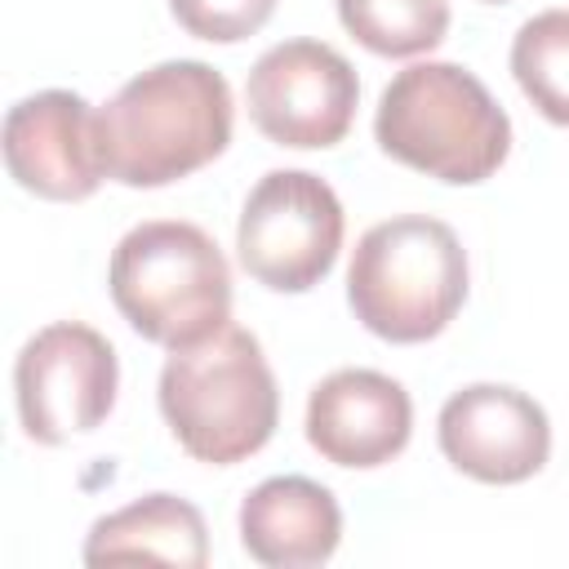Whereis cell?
<instances>
[{"mask_svg": "<svg viewBox=\"0 0 569 569\" xmlns=\"http://www.w3.org/2000/svg\"><path fill=\"white\" fill-rule=\"evenodd\" d=\"M231 84L196 58H173L138 71L98 111L102 169L120 187H169L231 142Z\"/></svg>", "mask_w": 569, "mask_h": 569, "instance_id": "6da1fadb", "label": "cell"}, {"mask_svg": "<svg viewBox=\"0 0 569 569\" xmlns=\"http://www.w3.org/2000/svg\"><path fill=\"white\" fill-rule=\"evenodd\" d=\"M373 138L405 169L476 187L507 160L511 120L476 71L458 62H409L378 98Z\"/></svg>", "mask_w": 569, "mask_h": 569, "instance_id": "7a4b0ae2", "label": "cell"}, {"mask_svg": "<svg viewBox=\"0 0 569 569\" xmlns=\"http://www.w3.org/2000/svg\"><path fill=\"white\" fill-rule=\"evenodd\" d=\"M156 396L173 440L209 467L253 458L280 422L276 373L258 338L231 320L218 333L169 351Z\"/></svg>", "mask_w": 569, "mask_h": 569, "instance_id": "3957f363", "label": "cell"}, {"mask_svg": "<svg viewBox=\"0 0 569 569\" xmlns=\"http://www.w3.org/2000/svg\"><path fill=\"white\" fill-rule=\"evenodd\" d=\"M116 311L156 347H191L231 320V267L218 240L178 218L138 222L107 267Z\"/></svg>", "mask_w": 569, "mask_h": 569, "instance_id": "277c9868", "label": "cell"}, {"mask_svg": "<svg viewBox=\"0 0 569 569\" xmlns=\"http://www.w3.org/2000/svg\"><path fill=\"white\" fill-rule=\"evenodd\" d=\"M347 302L382 342H427L453 325L467 302V249L431 213L373 222L347 267Z\"/></svg>", "mask_w": 569, "mask_h": 569, "instance_id": "5b68a950", "label": "cell"}, {"mask_svg": "<svg viewBox=\"0 0 569 569\" xmlns=\"http://www.w3.org/2000/svg\"><path fill=\"white\" fill-rule=\"evenodd\" d=\"M342 200L307 169H271L249 191L236 222L240 267L271 293L316 289L342 249Z\"/></svg>", "mask_w": 569, "mask_h": 569, "instance_id": "8992f818", "label": "cell"}, {"mask_svg": "<svg viewBox=\"0 0 569 569\" xmlns=\"http://www.w3.org/2000/svg\"><path fill=\"white\" fill-rule=\"evenodd\" d=\"M120 391V360L116 347L80 325L53 320L31 333L13 360V400L27 440L36 445H67L107 422Z\"/></svg>", "mask_w": 569, "mask_h": 569, "instance_id": "52a82bcc", "label": "cell"}, {"mask_svg": "<svg viewBox=\"0 0 569 569\" xmlns=\"http://www.w3.org/2000/svg\"><path fill=\"white\" fill-rule=\"evenodd\" d=\"M244 102L253 129L276 147L325 151L347 138L360 102V80L333 44L280 40L249 67Z\"/></svg>", "mask_w": 569, "mask_h": 569, "instance_id": "ba28073f", "label": "cell"}, {"mask_svg": "<svg viewBox=\"0 0 569 569\" xmlns=\"http://www.w3.org/2000/svg\"><path fill=\"white\" fill-rule=\"evenodd\" d=\"M440 453L480 485H520L551 458L547 409L507 382H471L440 405Z\"/></svg>", "mask_w": 569, "mask_h": 569, "instance_id": "9c48e42d", "label": "cell"}, {"mask_svg": "<svg viewBox=\"0 0 569 569\" xmlns=\"http://www.w3.org/2000/svg\"><path fill=\"white\" fill-rule=\"evenodd\" d=\"M4 164L40 200H89L107 178L98 111L71 89H40L13 102L4 116Z\"/></svg>", "mask_w": 569, "mask_h": 569, "instance_id": "30bf717a", "label": "cell"}, {"mask_svg": "<svg viewBox=\"0 0 569 569\" xmlns=\"http://www.w3.org/2000/svg\"><path fill=\"white\" fill-rule=\"evenodd\" d=\"M413 436L409 391L378 369H333L307 396V440L333 467H382Z\"/></svg>", "mask_w": 569, "mask_h": 569, "instance_id": "8fae6325", "label": "cell"}, {"mask_svg": "<svg viewBox=\"0 0 569 569\" xmlns=\"http://www.w3.org/2000/svg\"><path fill=\"white\" fill-rule=\"evenodd\" d=\"M240 542L267 569L325 565L342 542V507L320 480L271 476L240 502Z\"/></svg>", "mask_w": 569, "mask_h": 569, "instance_id": "7c38bea8", "label": "cell"}, {"mask_svg": "<svg viewBox=\"0 0 569 569\" xmlns=\"http://www.w3.org/2000/svg\"><path fill=\"white\" fill-rule=\"evenodd\" d=\"M120 560H160L178 569H204L209 529L200 507L178 493H147L111 516H98L84 538V565H120Z\"/></svg>", "mask_w": 569, "mask_h": 569, "instance_id": "4fadbf2b", "label": "cell"}, {"mask_svg": "<svg viewBox=\"0 0 569 569\" xmlns=\"http://www.w3.org/2000/svg\"><path fill=\"white\" fill-rule=\"evenodd\" d=\"M338 22L378 58L431 53L449 31V0H333Z\"/></svg>", "mask_w": 569, "mask_h": 569, "instance_id": "5bb4252c", "label": "cell"}, {"mask_svg": "<svg viewBox=\"0 0 569 569\" xmlns=\"http://www.w3.org/2000/svg\"><path fill=\"white\" fill-rule=\"evenodd\" d=\"M511 76L538 116L569 129V9H547L520 22L511 40Z\"/></svg>", "mask_w": 569, "mask_h": 569, "instance_id": "9a60e30c", "label": "cell"}, {"mask_svg": "<svg viewBox=\"0 0 569 569\" xmlns=\"http://www.w3.org/2000/svg\"><path fill=\"white\" fill-rule=\"evenodd\" d=\"M178 27L209 44H236L267 27L276 0H169Z\"/></svg>", "mask_w": 569, "mask_h": 569, "instance_id": "2e32d148", "label": "cell"}, {"mask_svg": "<svg viewBox=\"0 0 569 569\" xmlns=\"http://www.w3.org/2000/svg\"><path fill=\"white\" fill-rule=\"evenodd\" d=\"M485 4H507V0H485Z\"/></svg>", "mask_w": 569, "mask_h": 569, "instance_id": "e0dca14e", "label": "cell"}]
</instances>
